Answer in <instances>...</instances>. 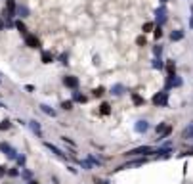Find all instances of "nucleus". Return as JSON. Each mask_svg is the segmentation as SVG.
Segmentation results:
<instances>
[{
  "label": "nucleus",
  "mask_w": 193,
  "mask_h": 184,
  "mask_svg": "<svg viewBox=\"0 0 193 184\" xmlns=\"http://www.w3.org/2000/svg\"><path fill=\"white\" fill-rule=\"evenodd\" d=\"M153 106L155 108H166L168 106V92L166 90H161V92H157V94L153 96Z\"/></svg>",
  "instance_id": "nucleus-1"
},
{
  "label": "nucleus",
  "mask_w": 193,
  "mask_h": 184,
  "mask_svg": "<svg viewBox=\"0 0 193 184\" xmlns=\"http://www.w3.org/2000/svg\"><path fill=\"white\" fill-rule=\"evenodd\" d=\"M147 154H155V148L153 146H140V148H134V150H130V152H126V155H147Z\"/></svg>",
  "instance_id": "nucleus-2"
},
{
  "label": "nucleus",
  "mask_w": 193,
  "mask_h": 184,
  "mask_svg": "<svg viewBox=\"0 0 193 184\" xmlns=\"http://www.w3.org/2000/svg\"><path fill=\"white\" fill-rule=\"evenodd\" d=\"M147 163V157H138V159H132V161H126L124 165H121L117 171H122V169H134V167H143Z\"/></svg>",
  "instance_id": "nucleus-3"
},
{
  "label": "nucleus",
  "mask_w": 193,
  "mask_h": 184,
  "mask_svg": "<svg viewBox=\"0 0 193 184\" xmlns=\"http://www.w3.org/2000/svg\"><path fill=\"white\" fill-rule=\"evenodd\" d=\"M0 152H2L8 159H15V157H17V150L12 148L8 142H0Z\"/></svg>",
  "instance_id": "nucleus-4"
},
{
  "label": "nucleus",
  "mask_w": 193,
  "mask_h": 184,
  "mask_svg": "<svg viewBox=\"0 0 193 184\" xmlns=\"http://www.w3.org/2000/svg\"><path fill=\"white\" fill-rule=\"evenodd\" d=\"M166 17H168V10L164 8V6H161V8H157V12H155V21L159 23V27L163 25V23L166 21Z\"/></svg>",
  "instance_id": "nucleus-5"
},
{
  "label": "nucleus",
  "mask_w": 193,
  "mask_h": 184,
  "mask_svg": "<svg viewBox=\"0 0 193 184\" xmlns=\"http://www.w3.org/2000/svg\"><path fill=\"white\" fill-rule=\"evenodd\" d=\"M63 85L67 88H71V90H77L78 88V77H75V75H65L63 77Z\"/></svg>",
  "instance_id": "nucleus-6"
},
{
  "label": "nucleus",
  "mask_w": 193,
  "mask_h": 184,
  "mask_svg": "<svg viewBox=\"0 0 193 184\" xmlns=\"http://www.w3.org/2000/svg\"><path fill=\"white\" fill-rule=\"evenodd\" d=\"M25 46H29V48H40V40L37 34H27L25 37Z\"/></svg>",
  "instance_id": "nucleus-7"
},
{
  "label": "nucleus",
  "mask_w": 193,
  "mask_h": 184,
  "mask_svg": "<svg viewBox=\"0 0 193 184\" xmlns=\"http://www.w3.org/2000/svg\"><path fill=\"white\" fill-rule=\"evenodd\" d=\"M134 131L138 132V134H145L147 131H149V123H147V121H143V119L136 121V125H134Z\"/></svg>",
  "instance_id": "nucleus-8"
},
{
  "label": "nucleus",
  "mask_w": 193,
  "mask_h": 184,
  "mask_svg": "<svg viewBox=\"0 0 193 184\" xmlns=\"http://www.w3.org/2000/svg\"><path fill=\"white\" fill-rule=\"evenodd\" d=\"M44 148H48L50 152H52V154H55L58 157H63V159L67 157V154H63V152H61V150H59L58 146H54V144H50V142H44Z\"/></svg>",
  "instance_id": "nucleus-9"
},
{
  "label": "nucleus",
  "mask_w": 193,
  "mask_h": 184,
  "mask_svg": "<svg viewBox=\"0 0 193 184\" xmlns=\"http://www.w3.org/2000/svg\"><path fill=\"white\" fill-rule=\"evenodd\" d=\"M182 138H184V140H193V121L182 131Z\"/></svg>",
  "instance_id": "nucleus-10"
},
{
  "label": "nucleus",
  "mask_w": 193,
  "mask_h": 184,
  "mask_svg": "<svg viewBox=\"0 0 193 184\" xmlns=\"http://www.w3.org/2000/svg\"><path fill=\"white\" fill-rule=\"evenodd\" d=\"M155 154H157L159 159H166V157H170L172 150H170V148H157V150H155Z\"/></svg>",
  "instance_id": "nucleus-11"
},
{
  "label": "nucleus",
  "mask_w": 193,
  "mask_h": 184,
  "mask_svg": "<svg viewBox=\"0 0 193 184\" xmlns=\"http://www.w3.org/2000/svg\"><path fill=\"white\" fill-rule=\"evenodd\" d=\"M27 125L31 126V131L35 132L37 136H42V126H40V123H38V121H35V119H33V121H29Z\"/></svg>",
  "instance_id": "nucleus-12"
},
{
  "label": "nucleus",
  "mask_w": 193,
  "mask_h": 184,
  "mask_svg": "<svg viewBox=\"0 0 193 184\" xmlns=\"http://www.w3.org/2000/svg\"><path fill=\"white\" fill-rule=\"evenodd\" d=\"M130 98H132V102H134V106H143V104H145V98H143V96H140L138 92H132Z\"/></svg>",
  "instance_id": "nucleus-13"
},
{
  "label": "nucleus",
  "mask_w": 193,
  "mask_h": 184,
  "mask_svg": "<svg viewBox=\"0 0 193 184\" xmlns=\"http://www.w3.org/2000/svg\"><path fill=\"white\" fill-rule=\"evenodd\" d=\"M124 90H126V88H124V85L117 83V85H113V86H111V94H113V96H121Z\"/></svg>",
  "instance_id": "nucleus-14"
},
{
  "label": "nucleus",
  "mask_w": 193,
  "mask_h": 184,
  "mask_svg": "<svg viewBox=\"0 0 193 184\" xmlns=\"http://www.w3.org/2000/svg\"><path fill=\"white\" fill-rule=\"evenodd\" d=\"M15 14H17L19 17H27V16H29V8H27L25 4H19V6L15 8Z\"/></svg>",
  "instance_id": "nucleus-15"
},
{
  "label": "nucleus",
  "mask_w": 193,
  "mask_h": 184,
  "mask_svg": "<svg viewBox=\"0 0 193 184\" xmlns=\"http://www.w3.org/2000/svg\"><path fill=\"white\" fill-rule=\"evenodd\" d=\"M38 108H40V111H42V113H46L48 117H55V109H52L50 106H46V104H40Z\"/></svg>",
  "instance_id": "nucleus-16"
},
{
  "label": "nucleus",
  "mask_w": 193,
  "mask_h": 184,
  "mask_svg": "<svg viewBox=\"0 0 193 184\" xmlns=\"http://www.w3.org/2000/svg\"><path fill=\"white\" fill-rule=\"evenodd\" d=\"M86 100H88V98H86V96L82 94V92H78V90H75V92H73V102H78V104H84Z\"/></svg>",
  "instance_id": "nucleus-17"
},
{
  "label": "nucleus",
  "mask_w": 193,
  "mask_h": 184,
  "mask_svg": "<svg viewBox=\"0 0 193 184\" xmlns=\"http://www.w3.org/2000/svg\"><path fill=\"white\" fill-rule=\"evenodd\" d=\"M40 60H42V63H52V62H54V56H52V52L44 50L42 56H40Z\"/></svg>",
  "instance_id": "nucleus-18"
},
{
  "label": "nucleus",
  "mask_w": 193,
  "mask_h": 184,
  "mask_svg": "<svg viewBox=\"0 0 193 184\" xmlns=\"http://www.w3.org/2000/svg\"><path fill=\"white\" fill-rule=\"evenodd\" d=\"M182 39H184V31H180V29H176V31H172V33H170V40H182Z\"/></svg>",
  "instance_id": "nucleus-19"
},
{
  "label": "nucleus",
  "mask_w": 193,
  "mask_h": 184,
  "mask_svg": "<svg viewBox=\"0 0 193 184\" xmlns=\"http://www.w3.org/2000/svg\"><path fill=\"white\" fill-rule=\"evenodd\" d=\"M19 175H21V178H23V180H27V182L33 178V172H31L29 169H25V167H21V172H19Z\"/></svg>",
  "instance_id": "nucleus-20"
},
{
  "label": "nucleus",
  "mask_w": 193,
  "mask_h": 184,
  "mask_svg": "<svg viewBox=\"0 0 193 184\" xmlns=\"http://www.w3.org/2000/svg\"><path fill=\"white\" fill-rule=\"evenodd\" d=\"M166 69H168V75H176V62L174 60H168Z\"/></svg>",
  "instance_id": "nucleus-21"
},
{
  "label": "nucleus",
  "mask_w": 193,
  "mask_h": 184,
  "mask_svg": "<svg viewBox=\"0 0 193 184\" xmlns=\"http://www.w3.org/2000/svg\"><path fill=\"white\" fill-rule=\"evenodd\" d=\"M15 27H17V31H19L21 34H23V37H27V34H29V33H27V27H25V23H23V21H17V23H15Z\"/></svg>",
  "instance_id": "nucleus-22"
},
{
  "label": "nucleus",
  "mask_w": 193,
  "mask_h": 184,
  "mask_svg": "<svg viewBox=\"0 0 193 184\" xmlns=\"http://www.w3.org/2000/svg\"><path fill=\"white\" fill-rule=\"evenodd\" d=\"M99 113H101V115H109V113H111V106L103 102V104L99 106Z\"/></svg>",
  "instance_id": "nucleus-23"
},
{
  "label": "nucleus",
  "mask_w": 193,
  "mask_h": 184,
  "mask_svg": "<svg viewBox=\"0 0 193 184\" xmlns=\"http://www.w3.org/2000/svg\"><path fill=\"white\" fill-rule=\"evenodd\" d=\"M170 132H172V126L168 125L166 129H164V131H163L161 134H159V140H164V138H168V136H170Z\"/></svg>",
  "instance_id": "nucleus-24"
},
{
  "label": "nucleus",
  "mask_w": 193,
  "mask_h": 184,
  "mask_svg": "<svg viewBox=\"0 0 193 184\" xmlns=\"http://www.w3.org/2000/svg\"><path fill=\"white\" fill-rule=\"evenodd\" d=\"M73 100H65V102H61V109H65V111H71L73 109Z\"/></svg>",
  "instance_id": "nucleus-25"
},
{
  "label": "nucleus",
  "mask_w": 193,
  "mask_h": 184,
  "mask_svg": "<svg viewBox=\"0 0 193 184\" xmlns=\"http://www.w3.org/2000/svg\"><path fill=\"white\" fill-rule=\"evenodd\" d=\"M151 67H153V69H163V67H164V63H163L161 58H155L153 63H151Z\"/></svg>",
  "instance_id": "nucleus-26"
},
{
  "label": "nucleus",
  "mask_w": 193,
  "mask_h": 184,
  "mask_svg": "<svg viewBox=\"0 0 193 184\" xmlns=\"http://www.w3.org/2000/svg\"><path fill=\"white\" fill-rule=\"evenodd\" d=\"M161 54H163V46H161V44L153 46V56H155V58H161Z\"/></svg>",
  "instance_id": "nucleus-27"
},
{
  "label": "nucleus",
  "mask_w": 193,
  "mask_h": 184,
  "mask_svg": "<svg viewBox=\"0 0 193 184\" xmlns=\"http://www.w3.org/2000/svg\"><path fill=\"white\" fill-rule=\"evenodd\" d=\"M10 126H12V121H10V119H4L2 123H0V131H8Z\"/></svg>",
  "instance_id": "nucleus-28"
},
{
  "label": "nucleus",
  "mask_w": 193,
  "mask_h": 184,
  "mask_svg": "<svg viewBox=\"0 0 193 184\" xmlns=\"http://www.w3.org/2000/svg\"><path fill=\"white\" fill-rule=\"evenodd\" d=\"M15 161H17V165H19V167H23V165L27 163V157H25L23 154H21V155H17V157H15Z\"/></svg>",
  "instance_id": "nucleus-29"
},
{
  "label": "nucleus",
  "mask_w": 193,
  "mask_h": 184,
  "mask_svg": "<svg viewBox=\"0 0 193 184\" xmlns=\"http://www.w3.org/2000/svg\"><path fill=\"white\" fill-rule=\"evenodd\" d=\"M92 92H94V96H96V98H99V96H103V92H105V88H103V86H98V88H94Z\"/></svg>",
  "instance_id": "nucleus-30"
},
{
  "label": "nucleus",
  "mask_w": 193,
  "mask_h": 184,
  "mask_svg": "<svg viewBox=\"0 0 193 184\" xmlns=\"http://www.w3.org/2000/svg\"><path fill=\"white\" fill-rule=\"evenodd\" d=\"M81 165H82V169H84V171H92V167H94V165H92V163H90V161H88V159H84V161H81Z\"/></svg>",
  "instance_id": "nucleus-31"
},
{
  "label": "nucleus",
  "mask_w": 193,
  "mask_h": 184,
  "mask_svg": "<svg viewBox=\"0 0 193 184\" xmlns=\"http://www.w3.org/2000/svg\"><path fill=\"white\" fill-rule=\"evenodd\" d=\"M88 161H90V163H92V165H101V159H98V157H94V155H88Z\"/></svg>",
  "instance_id": "nucleus-32"
},
{
  "label": "nucleus",
  "mask_w": 193,
  "mask_h": 184,
  "mask_svg": "<svg viewBox=\"0 0 193 184\" xmlns=\"http://www.w3.org/2000/svg\"><path fill=\"white\" fill-rule=\"evenodd\" d=\"M166 126H168V125H166V123H159V125H157V126H155V131H157V134H161V132H163V131H164V129H166Z\"/></svg>",
  "instance_id": "nucleus-33"
},
{
  "label": "nucleus",
  "mask_w": 193,
  "mask_h": 184,
  "mask_svg": "<svg viewBox=\"0 0 193 184\" xmlns=\"http://www.w3.org/2000/svg\"><path fill=\"white\" fill-rule=\"evenodd\" d=\"M153 27H155V25H153L151 21H149V23H145V25H143V33H149V31H151Z\"/></svg>",
  "instance_id": "nucleus-34"
},
{
  "label": "nucleus",
  "mask_w": 193,
  "mask_h": 184,
  "mask_svg": "<svg viewBox=\"0 0 193 184\" xmlns=\"http://www.w3.org/2000/svg\"><path fill=\"white\" fill-rule=\"evenodd\" d=\"M145 37H138V39H136V44H138V46H145Z\"/></svg>",
  "instance_id": "nucleus-35"
},
{
  "label": "nucleus",
  "mask_w": 193,
  "mask_h": 184,
  "mask_svg": "<svg viewBox=\"0 0 193 184\" xmlns=\"http://www.w3.org/2000/svg\"><path fill=\"white\" fill-rule=\"evenodd\" d=\"M67 60H69V56H67V54H61V56H59V62H61L63 65H67V63H69Z\"/></svg>",
  "instance_id": "nucleus-36"
},
{
  "label": "nucleus",
  "mask_w": 193,
  "mask_h": 184,
  "mask_svg": "<svg viewBox=\"0 0 193 184\" xmlns=\"http://www.w3.org/2000/svg\"><path fill=\"white\" fill-rule=\"evenodd\" d=\"M8 175H10V177H19V171H17V169H10Z\"/></svg>",
  "instance_id": "nucleus-37"
},
{
  "label": "nucleus",
  "mask_w": 193,
  "mask_h": 184,
  "mask_svg": "<svg viewBox=\"0 0 193 184\" xmlns=\"http://www.w3.org/2000/svg\"><path fill=\"white\" fill-rule=\"evenodd\" d=\"M163 37V31H161V27H157L155 29V39H161Z\"/></svg>",
  "instance_id": "nucleus-38"
},
{
  "label": "nucleus",
  "mask_w": 193,
  "mask_h": 184,
  "mask_svg": "<svg viewBox=\"0 0 193 184\" xmlns=\"http://www.w3.org/2000/svg\"><path fill=\"white\" fill-rule=\"evenodd\" d=\"M94 182H96V184H109V182H107L105 178H98V177L94 178Z\"/></svg>",
  "instance_id": "nucleus-39"
},
{
  "label": "nucleus",
  "mask_w": 193,
  "mask_h": 184,
  "mask_svg": "<svg viewBox=\"0 0 193 184\" xmlns=\"http://www.w3.org/2000/svg\"><path fill=\"white\" fill-rule=\"evenodd\" d=\"M182 155H193V146L187 150V152H184V154H182Z\"/></svg>",
  "instance_id": "nucleus-40"
},
{
  "label": "nucleus",
  "mask_w": 193,
  "mask_h": 184,
  "mask_svg": "<svg viewBox=\"0 0 193 184\" xmlns=\"http://www.w3.org/2000/svg\"><path fill=\"white\" fill-rule=\"evenodd\" d=\"M27 184H40V182H38V180H35V178H31V180H29Z\"/></svg>",
  "instance_id": "nucleus-41"
},
{
  "label": "nucleus",
  "mask_w": 193,
  "mask_h": 184,
  "mask_svg": "<svg viewBox=\"0 0 193 184\" xmlns=\"http://www.w3.org/2000/svg\"><path fill=\"white\" fill-rule=\"evenodd\" d=\"M4 29H6V25H4V21L0 19V31H4Z\"/></svg>",
  "instance_id": "nucleus-42"
},
{
  "label": "nucleus",
  "mask_w": 193,
  "mask_h": 184,
  "mask_svg": "<svg viewBox=\"0 0 193 184\" xmlns=\"http://www.w3.org/2000/svg\"><path fill=\"white\" fill-rule=\"evenodd\" d=\"M6 175V171H4V167H0V177H4Z\"/></svg>",
  "instance_id": "nucleus-43"
},
{
  "label": "nucleus",
  "mask_w": 193,
  "mask_h": 184,
  "mask_svg": "<svg viewBox=\"0 0 193 184\" xmlns=\"http://www.w3.org/2000/svg\"><path fill=\"white\" fill-rule=\"evenodd\" d=\"M191 27H193V8H191Z\"/></svg>",
  "instance_id": "nucleus-44"
},
{
  "label": "nucleus",
  "mask_w": 193,
  "mask_h": 184,
  "mask_svg": "<svg viewBox=\"0 0 193 184\" xmlns=\"http://www.w3.org/2000/svg\"><path fill=\"white\" fill-rule=\"evenodd\" d=\"M164 2H168V0H161V4H164Z\"/></svg>",
  "instance_id": "nucleus-45"
},
{
  "label": "nucleus",
  "mask_w": 193,
  "mask_h": 184,
  "mask_svg": "<svg viewBox=\"0 0 193 184\" xmlns=\"http://www.w3.org/2000/svg\"><path fill=\"white\" fill-rule=\"evenodd\" d=\"M0 108H6V106H4V104H0Z\"/></svg>",
  "instance_id": "nucleus-46"
}]
</instances>
